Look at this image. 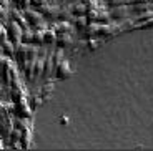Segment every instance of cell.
<instances>
[{"mask_svg": "<svg viewBox=\"0 0 153 151\" xmlns=\"http://www.w3.org/2000/svg\"><path fill=\"white\" fill-rule=\"evenodd\" d=\"M38 45H33V43H17L15 45V53H13V57L17 58V61H19L20 65L23 63V61L30 60V58H35L38 55Z\"/></svg>", "mask_w": 153, "mask_h": 151, "instance_id": "obj_1", "label": "cell"}, {"mask_svg": "<svg viewBox=\"0 0 153 151\" xmlns=\"http://www.w3.org/2000/svg\"><path fill=\"white\" fill-rule=\"evenodd\" d=\"M23 15L27 19L28 27H32V28H47L45 19H43V15L38 10L27 7V8H23Z\"/></svg>", "mask_w": 153, "mask_h": 151, "instance_id": "obj_2", "label": "cell"}, {"mask_svg": "<svg viewBox=\"0 0 153 151\" xmlns=\"http://www.w3.org/2000/svg\"><path fill=\"white\" fill-rule=\"evenodd\" d=\"M5 28H7V38L10 40L12 43H20L22 42V33H23V28L19 25V23H15L13 20L8 19L7 23H5Z\"/></svg>", "mask_w": 153, "mask_h": 151, "instance_id": "obj_3", "label": "cell"}, {"mask_svg": "<svg viewBox=\"0 0 153 151\" xmlns=\"http://www.w3.org/2000/svg\"><path fill=\"white\" fill-rule=\"evenodd\" d=\"M60 12H62V8L58 7V5H55V2H47V4L40 8V13H42L43 19H47V20L60 19Z\"/></svg>", "mask_w": 153, "mask_h": 151, "instance_id": "obj_4", "label": "cell"}, {"mask_svg": "<svg viewBox=\"0 0 153 151\" xmlns=\"http://www.w3.org/2000/svg\"><path fill=\"white\" fill-rule=\"evenodd\" d=\"M12 113L19 118H32V108L28 106L27 100H20V101L13 103V108H12Z\"/></svg>", "mask_w": 153, "mask_h": 151, "instance_id": "obj_5", "label": "cell"}, {"mask_svg": "<svg viewBox=\"0 0 153 151\" xmlns=\"http://www.w3.org/2000/svg\"><path fill=\"white\" fill-rule=\"evenodd\" d=\"M72 67H70V63L65 60V58H62L60 61L57 63V67H55V75H57V78L60 80H65L68 78V76H72Z\"/></svg>", "mask_w": 153, "mask_h": 151, "instance_id": "obj_6", "label": "cell"}, {"mask_svg": "<svg viewBox=\"0 0 153 151\" xmlns=\"http://www.w3.org/2000/svg\"><path fill=\"white\" fill-rule=\"evenodd\" d=\"M57 43L60 48H68L75 43V33L73 32H60L57 33Z\"/></svg>", "mask_w": 153, "mask_h": 151, "instance_id": "obj_7", "label": "cell"}, {"mask_svg": "<svg viewBox=\"0 0 153 151\" xmlns=\"http://www.w3.org/2000/svg\"><path fill=\"white\" fill-rule=\"evenodd\" d=\"M67 10L72 15H87L88 12V2H82V0H73L72 4L68 5Z\"/></svg>", "mask_w": 153, "mask_h": 151, "instance_id": "obj_8", "label": "cell"}, {"mask_svg": "<svg viewBox=\"0 0 153 151\" xmlns=\"http://www.w3.org/2000/svg\"><path fill=\"white\" fill-rule=\"evenodd\" d=\"M8 17H10V20H13L15 23H19L23 30L28 28L27 19H25V15L22 13V10H19V8H12V10H8Z\"/></svg>", "mask_w": 153, "mask_h": 151, "instance_id": "obj_9", "label": "cell"}, {"mask_svg": "<svg viewBox=\"0 0 153 151\" xmlns=\"http://www.w3.org/2000/svg\"><path fill=\"white\" fill-rule=\"evenodd\" d=\"M0 52L7 55V57H13V53H15V43H12L8 38L5 40H0Z\"/></svg>", "mask_w": 153, "mask_h": 151, "instance_id": "obj_10", "label": "cell"}, {"mask_svg": "<svg viewBox=\"0 0 153 151\" xmlns=\"http://www.w3.org/2000/svg\"><path fill=\"white\" fill-rule=\"evenodd\" d=\"M30 138H32V128L27 126V128L20 130V148H28L30 146Z\"/></svg>", "mask_w": 153, "mask_h": 151, "instance_id": "obj_11", "label": "cell"}, {"mask_svg": "<svg viewBox=\"0 0 153 151\" xmlns=\"http://www.w3.org/2000/svg\"><path fill=\"white\" fill-rule=\"evenodd\" d=\"M57 32L53 28H43V45H55Z\"/></svg>", "mask_w": 153, "mask_h": 151, "instance_id": "obj_12", "label": "cell"}, {"mask_svg": "<svg viewBox=\"0 0 153 151\" xmlns=\"http://www.w3.org/2000/svg\"><path fill=\"white\" fill-rule=\"evenodd\" d=\"M85 43H87V48L88 50H97L100 47V40H97V38H93V37L87 38V40H85Z\"/></svg>", "mask_w": 153, "mask_h": 151, "instance_id": "obj_13", "label": "cell"}, {"mask_svg": "<svg viewBox=\"0 0 153 151\" xmlns=\"http://www.w3.org/2000/svg\"><path fill=\"white\" fill-rule=\"evenodd\" d=\"M10 2L15 5V8H19V10H23V8L30 7V0H10Z\"/></svg>", "mask_w": 153, "mask_h": 151, "instance_id": "obj_14", "label": "cell"}, {"mask_svg": "<svg viewBox=\"0 0 153 151\" xmlns=\"http://www.w3.org/2000/svg\"><path fill=\"white\" fill-rule=\"evenodd\" d=\"M7 20H8V8H5L4 5L0 4V22L7 23Z\"/></svg>", "mask_w": 153, "mask_h": 151, "instance_id": "obj_15", "label": "cell"}, {"mask_svg": "<svg viewBox=\"0 0 153 151\" xmlns=\"http://www.w3.org/2000/svg\"><path fill=\"white\" fill-rule=\"evenodd\" d=\"M47 2H48V0H30V5H32V8H35V10L40 12V8H42Z\"/></svg>", "mask_w": 153, "mask_h": 151, "instance_id": "obj_16", "label": "cell"}, {"mask_svg": "<svg viewBox=\"0 0 153 151\" xmlns=\"http://www.w3.org/2000/svg\"><path fill=\"white\" fill-rule=\"evenodd\" d=\"M137 27H143V28H152V27H153V17H150V19H146L145 22H140V23H137Z\"/></svg>", "mask_w": 153, "mask_h": 151, "instance_id": "obj_17", "label": "cell"}, {"mask_svg": "<svg viewBox=\"0 0 153 151\" xmlns=\"http://www.w3.org/2000/svg\"><path fill=\"white\" fill-rule=\"evenodd\" d=\"M2 91H4V87H2V80H0V95H2Z\"/></svg>", "mask_w": 153, "mask_h": 151, "instance_id": "obj_18", "label": "cell"}, {"mask_svg": "<svg viewBox=\"0 0 153 151\" xmlns=\"http://www.w3.org/2000/svg\"><path fill=\"white\" fill-rule=\"evenodd\" d=\"M0 148H4V143H2V136H0Z\"/></svg>", "mask_w": 153, "mask_h": 151, "instance_id": "obj_19", "label": "cell"}, {"mask_svg": "<svg viewBox=\"0 0 153 151\" xmlns=\"http://www.w3.org/2000/svg\"><path fill=\"white\" fill-rule=\"evenodd\" d=\"M48 2H60V0H48Z\"/></svg>", "mask_w": 153, "mask_h": 151, "instance_id": "obj_20", "label": "cell"}]
</instances>
